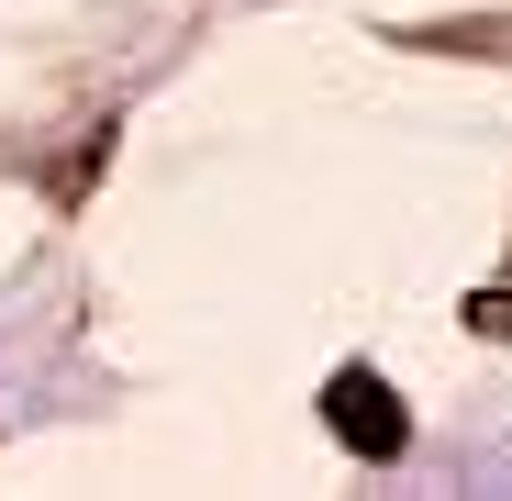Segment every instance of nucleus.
<instances>
[{"label": "nucleus", "mask_w": 512, "mask_h": 501, "mask_svg": "<svg viewBox=\"0 0 512 501\" xmlns=\"http://www.w3.org/2000/svg\"><path fill=\"white\" fill-rule=\"evenodd\" d=\"M323 424L346 435L368 468H401V457H412V412L390 401L379 368H334V379H323Z\"/></svg>", "instance_id": "obj_1"}]
</instances>
